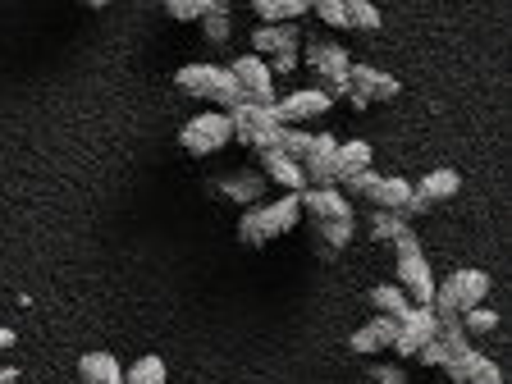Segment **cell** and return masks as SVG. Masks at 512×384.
Here are the masks:
<instances>
[{
    "instance_id": "10",
    "label": "cell",
    "mask_w": 512,
    "mask_h": 384,
    "mask_svg": "<svg viewBox=\"0 0 512 384\" xmlns=\"http://www.w3.org/2000/svg\"><path fill=\"white\" fill-rule=\"evenodd\" d=\"M330 92L325 87H298V92H288V96H275V115L284 128H302L311 124V119H320L325 110H330Z\"/></svg>"
},
{
    "instance_id": "7",
    "label": "cell",
    "mask_w": 512,
    "mask_h": 384,
    "mask_svg": "<svg viewBox=\"0 0 512 384\" xmlns=\"http://www.w3.org/2000/svg\"><path fill=\"white\" fill-rule=\"evenodd\" d=\"M398 288L407 293L412 307H430V298H435V275H430V261L421 252V243L398 252Z\"/></svg>"
},
{
    "instance_id": "11",
    "label": "cell",
    "mask_w": 512,
    "mask_h": 384,
    "mask_svg": "<svg viewBox=\"0 0 512 384\" xmlns=\"http://www.w3.org/2000/svg\"><path fill=\"white\" fill-rule=\"evenodd\" d=\"M334 151H339L334 133H311V151L302 156V179H307V188H339V183H334Z\"/></svg>"
},
{
    "instance_id": "23",
    "label": "cell",
    "mask_w": 512,
    "mask_h": 384,
    "mask_svg": "<svg viewBox=\"0 0 512 384\" xmlns=\"http://www.w3.org/2000/svg\"><path fill=\"white\" fill-rule=\"evenodd\" d=\"M311 10V0H252V14L261 23H293Z\"/></svg>"
},
{
    "instance_id": "19",
    "label": "cell",
    "mask_w": 512,
    "mask_h": 384,
    "mask_svg": "<svg viewBox=\"0 0 512 384\" xmlns=\"http://www.w3.org/2000/svg\"><path fill=\"white\" fill-rule=\"evenodd\" d=\"M78 380L83 384H124V366L115 362V352H83V357H78Z\"/></svg>"
},
{
    "instance_id": "3",
    "label": "cell",
    "mask_w": 512,
    "mask_h": 384,
    "mask_svg": "<svg viewBox=\"0 0 512 384\" xmlns=\"http://www.w3.org/2000/svg\"><path fill=\"white\" fill-rule=\"evenodd\" d=\"M485 298H490V275L485 270H453L444 284H435L430 311H435V320H453L471 307H485Z\"/></svg>"
},
{
    "instance_id": "29",
    "label": "cell",
    "mask_w": 512,
    "mask_h": 384,
    "mask_svg": "<svg viewBox=\"0 0 512 384\" xmlns=\"http://www.w3.org/2000/svg\"><path fill=\"white\" fill-rule=\"evenodd\" d=\"M462 330H467V339L471 334H494L499 330V311H490V307H471V311H462Z\"/></svg>"
},
{
    "instance_id": "34",
    "label": "cell",
    "mask_w": 512,
    "mask_h": 384,
    "mask_svg": "<svg viewBox=\"0 0 512 384\" xmlns=\"http://www.w3.org/2000/svg\"><path fill=\"white\" fill-rule=\"evenodd\" d=\"M371 384H407L403 366H371Z\"/></svg>"
},
{
    "instance_id": "31",
    "label": "cell",
    "mask_w": 512,
    "mask_h": 384,
    "mask_svg": "<svg viewBox=\"0 0 512 384\" xmlns=\"http://www.w3.org/2000/svg\"><path fill=\"white\" fill-rule=\"evenodd\" d=\"M279 151H284L288 160H298V165H302V156L311 151V133H307V128H284V142H279Z\"/></svg>"
},
{
    "instance_id": "4",
    "label": "cell",
    "mask_w": 512,
    "mask_h": 384,
    "mask_svg": "<svg viewBox=\"0 0 512 384\" xmlns=\"http://www.w3.org/2000/svg\"><path fill=\"white\" fill-rule=\"evenodd\" d=\"M229 124H234V138L252 151H279V142H284V124H279L275 106L243 101L238 110H229Z\"/></svg>"
},
{
    "instance_id": "14",
    "label": "cell",
    "mask_w": 512,
    "mask_h": 384,
    "mask_svg": "<svg viewBox=\"0 0 512 384\" xmlns=\"http://www.w3.org/2000/svg\"><path fill=\"white\" fill-rule=\"evenodd\" d=\"M444 375L453 384H503V371L485 357V352L467 348L462 357H453V362H444Z\"/></svg>"
},
{
    "instance_id": "27",
    "label": "cell",
    "mask_w": 512,
    "mask_h": 384,
    "mask_svg": "<svg viewBox=\"0 0 512 384\" xmlns=\"http://www.w3.org/2000/svg\"><path fill=\"white\" fill-rule=\"evenodd\" d=\"M165 380H170V371H165V362H160L156 352L138 357V362L124 371V384H165Z\"/></svg>"
},
{
    "instance_id": "26",
    "label": "cell",
    "mask_w": 512,
    "mask_h": 384,
    "mask_svg": "<svg viewBox=\"0 0 512 384\" xmlns=\"http://www.w3.org/2000/svg\"><path fill=\"white\" fill-rule=\"evenodd\" d=\"M352 234H357V220H339V224H316V247L325 256L343 252V247L352 243Z\"/></svg>"
},
{
    "instance_id": "32",
    "label": "cell",
    "mask_w": 512,
    "mask_h": 384,
    "mask_svg": "<svg viewBox=\"0 0 512 384\" xmlns=\"http://www.w3.org/2000/svg\"><path fill=\"white\" fill-rule=\"evenodd\" d=\"M311 14H316L325 28H348V10H343V0H316Z\"/></svg>"
},
{
    "instance_id": "35",
    "label": "cell",
    "mask_w": 512,
    "mask_h": 384,
    "mask_svg": "<svg viewBox=\"0 0 512 384\" xmlns=\"http://www.w3.org/2000/svg\"><path fill=\"white\" fill-rule=\"evenodd\" d=\"M416 357H421V362H426V366H439V371H444V362H448V352H444V348H439V339H430V343H426V348L416 352Z\"/></svg>"
},
{
    "instance_id": "30",
    "label": "cell",
    "mask_w": 512,
    "mask_h": 384,
    "mask_svg": "<svg viewBox=\"0 0 512 384\" xmlns=\"http://www.w3.org/2000/svg\"><path fill=\"white\" fill-rule=\"evenodd\" d=\"M206 10H211V0H165V14L179 23H202Z\"/></svg>"
},
{
    "instance_id": "8",
    "label": "cell",
    "mask_w": 512,
    "mask_h": 384,
    "mask_svg": "<svg viewBox=\"0 0 512 384\" xmlns=\"http://www.w3.org/2000/svg\"><path fill=\"white\" fill-rule=\"evenodd\" d=\"M229 74H234L243 101H252V106H275V74H270L266 60H256V55L247 51L229 64Z\"/></svg>"
},
{
    "instance_id": "22",
    "label": "cell",
    "mask_w": 512,
    "mask_h": 384,
    "mask_svg": "<svg viewBox=\"0 0 512 384\" xmlns=\"http://www.w3.org/2000/svg\"><path fill=\"white\" fill-rule=\"evenodd\" d=\"M371 238H375V243H394V252H403V247H416L412 224H407L403 215H389V211H375L371 215Z\"/></svg>"
},
{
    "instance_id": "25",
    "label": "cell",
    "mask_w": 512,
    "mask_h": 384,
    "mask_svg": "<svg viewBox=\"0 0 512 384\" xmlns=\"http://www.w3.org/2000/svg\"><path fill=\"white\" fill-rule=\"evenodd\" d=\"M371 307H375V316L403 320L407 311H412V302H407V293H403L398 284H375V288H371Z\"/></svg>"
},
{
    "instance_id": "21",
    "label": "cell",
    "mask_w": 512,
    "mask_h": 384,
    "mask_svg": "<svg viewBox=\"0 0 512 384\" xmlns=\"http://www.w3.org/2000/svg\"><path fill=\"white\" fill-rule=\"evenodd\" d=\"M215 188L229 197V202H243V206H261V192H266V179L256 170H234L229 179H220Z\"/></svg>"
},
{
    "instance_id": "9",
    "label": "cell",
    "mask_w": 512,
    "mask_h": 384,
    "mask_svg": "<svg viewBox=\"0 0 512 384\" xmlns=\"http://www.w3.org/2000/svg\"><path fill=\"white\" fill-rule=\"evenodd\" d=\"M398 96V78L384 74V69H375V64H357L352 60L348 69V101L357 110L371 106V101H394Z\"/></svg>"
},
{
    "instance_id": "13",
    "label": "cell",
    "mask_w": 512,
    "mask_h": 384,
    "mask_svg": "<svg viewBox=\"0 0 512 384\" xmlns=\"http://www.w3.org/2000/svg\"><path fill=\"white\" fill-rule=\"evenodd\" d=\"M298 202H302V215H311L316 224L352 220V202L343 197L339 188H302V192H298Z\"/></svg>"
},
{
    "instance_id": "1",
    "label": "cell",
    "mask_w": 512,
    "mask_h": 384,
    "mask_svg": "<svg viewBox=\"0 0 512 384\" xmlns=\"http://www.w3.org/2000/svg\"><path fill=\"white\" fill-rule=\"evenodd\" d=\"M298 220H302L298 192H284L279 202L247 206V211L238 215V243H247V247H266L270 238H284Z\"/></svg>"
},
{
    "instance_id": "17",
    "label": "cell",
    "mask_w": 512,
    "mask_h": 384,
    "mask_svg": "<svg viewBox=\"0 0 512 384\" xmlns=\"http://www.w3.org/2000/svg\"><path fill=\"white\" fill-rule=\"evenodd\" d=\"M394 334H398V320L371 316L362 330H352L348 348H352V352H384V348H394Z\"/></svg>"
},
{
    "instance_id": "5",
    "label": "cell",
    "mask_w": 512,
    "mask_h": 384,
    "mask_svg": "<svg viewBox=\"0 0 512 384\" xmlns=\"http://www.w3.org/2000/svg\"><path fill=\"white\" fill-rule=\"evenodd\" d=\"M234 142V124L224 110H202V115H192L188 124L179 128V147L188 156H215L220 147Z\"/></svg>"
},
{
    "instance_id": "37",
    "label": "cell",
    "mask_w": 512,
    "mask_h": 384,
    "mask_svg": "<svg viewBox=\"0 0 512 384\" xmlns=\"http://www.w3.org/2000/svg\"><path fill=\"white\" fill-rule=\"evenodd\" d=\"M19 380V371H14V366H0V384H14Z\"/></svg>"
},
{
    "instance_id": "16",
    "label": "cell",
    "mask_w": 512,
    "mask_h": 384,
    "mask_svg": "<svg viewBox=\"0 0 512 384\" xmlns=\"http://www.w3.org/2000/svg\"><path fill=\"white\" fill-rule=\"evenodd\" d=\"M261 179L279 183L284 192H302V188H307V179H302V165H298V160H288L284 151H261Z\"/></svg>"
},
{
    "instance_id": "36",
    "label": "cell",
    "mask_w": 512,
    "mask_h": 384,
    "mask_svg": "<svg viewBox=\"0 0 512 384\" xmlns=\"http://www.w3.org/2000/svg\"><path fill=\"white\" fill-rule=\"evenodd\" d=\"M14 343H19V334H14V330H5V325H0V348H14Z\"/></svg>"
},
{
    "instance_id": "18",
    "label": "cell",
    "mask_w": 512,
    "mask_h": 384,
    "mask_svg": "<svg viewBox=\"0 0 512 384\" xmlns=\"http://www.w3.org/2000/svg\"><path fill=\"white\" fill-rule=\"evenodd\" d=\"M366 170H371V142H362V138L339 142V151H334V183H348Z\"/></svg>"
},
{
    "instance_id": "6",
    "label": "cell",
    "mask_w": 512,
    "mask_h": 384,
    "mask_svg": "<svg viewBox=\"0 0 512 384\" xmlns=\"http://www.w3.org/2000/svg\"><path fill=\"white\" fill-rule=\"evenodd\" d=\"M307 64L316 69L320 78H325V92H330V101L334 96H348V69H352V55L343 51L339 42H325V37H311L307 42Z\"/></svg>"
},
{
    "instance_id": "12",
    "label": "cell",
    "mask_w": 512,
    "mask_h": 384,
    "mask_svg": "<svg viewBox=\"0 0 512 384\" xmlns=\"http://www.w3.org/2000/svg\"><path fill=\"white\" fill-rule=\"evenodd\" d=\"M435 330H439L435 311H430V307H412L403 320H398L394 352H398V357H416V352H421L430 339H435Z\"/></svg>"
},
{
    "instance_id": "15",
    "label": "cell",
    "mask_w": 512,
    "mask_h": 384,
    "mask_svg": "<svg viewBox=\"0 0 512 384\" xmlns=\"http://www.w3.org/2000/svg\"><path fill=\"white\" fill-rule=\"evenodd\" d=\"M302 42V32L293 23H256L252 28V55H279V51H293Z\"/></svg>"
},
{
    "instance_id": "28",
    "label": "cell",
    "mask_w": 512,
    "mask_h": 384,
    "mask_svg": "<svg viewBox=\"0 0 512 384\" xmlns=\"http://www.w3.org/2000/svg\"><path fill=\"white\" fill-rule=\"evenodd\" d=\"M343 10H348V28H362V32H375L384 23V14L375 10L371 0H343Z\"/></svg>"
},
{
    "instance_id": "20",
    "label": "cell",
    "mask_w": 512,
    "mask_h": 384,
    "mask_svg": "<svg viewBox=\"0 0 512 384\" xmlns=\"http://www.w3.org/2000/svg\"><path fill=\"white\" fill-rule=\"evenodd\" d=\"M458 188H462V174L458 170H430L421 183H412V192H416V202H426V206H435V202H448V197H458Z\"/></svg>"
},
{
    "instance_id": "2",
    "label": "cell",
    "mask_w": 512,
    "mask_h": 384,
    "mask_svg": "<svg viewBox=\"0 0 512 384\" xmlns=\"http://www.w3.org/2000/svg\"><path fill=\"white\" fill-rule=\"evenodd\" d=\"M174 87L197 96V101H215V110H224V115L243 106V92H238L229 64H206V60L183 64L179 74H174Z\"/></svg>"
},
{
    "instance_id": "24",
    "label": "cell",
    "mask_w": 512,
    "mask_h": 384,
    "mask_svg": "<svg viewBox=\"0 0 512 384\" xmlns=\"http://www.w3.org/2000/svg\"><path fill=\"white\" fill-rule=\"evenodd\" d=\"M202 32L211 46L229 42V32H234V5H229V0H211V10H206V19H202Z\"/></svg>"
},
{
    "instance_id": "33",
    "label": "cell",
    "mask_w": 512,
    "mask_h": 384,
    "mask_svg": "<svg viewBox=\"0 0 512 384\" xmlns=\"http://www.w3.org/2000/svg\"><path fill=\"white\" fill-rule=\"evenodd\" d=\"M298 60H302V51L298 46H293V51H279V55H270V74H293V69H298Z\"/></svg>"
}]
</instances>
